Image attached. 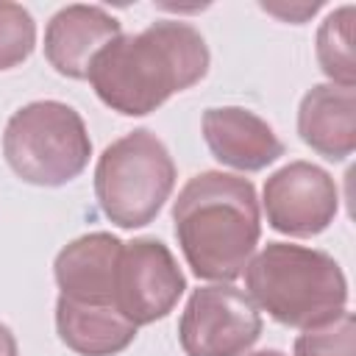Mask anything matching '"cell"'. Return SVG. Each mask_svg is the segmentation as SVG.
I'll use <instances>...</instances> for the list:
<instances>
[{
    "label": "cell",
    "mask_w": 356,
    "mask_h": 356,
    "mask_svg": "<svg viewBox=\"0 0 356 356\" xmlns=\"http://www.w3.org/2000/svg\"><path fill=\"white\" fill-rule=\"evenodd\" d=\"M353 6L331 11L317 31V61L331 83L353 86Z\"/></svg>",
    "instance_id": "obj_14"
},
{
    "label": "cell",
    "mask_w": 356,
    "mask_h": 356,
    "mask_svg": "<svg viewBox=\"0 0 356 356\" xmlns=\"http://www.w3.org/2000/svg\"><path fill=\"white\" fill-rule=\"evenodd\" d=\"M175 186V161L167 145L147 128L111 142L95 167L100 211L120 228L153 222Z\"/></svg>",
    "instance_id": "obj_5"
},
{
    "label": "cell",
    "mask_w": 356,
    "mask_h": 356,
    "mask_svg": "<svg viewBox=\"0 0 356 356\" xmlns=\"http://www.w3.org/2000/svg\"><path fill=\"white\" fill-rule=\"evenodd\" d=\"M245 286L256 306L289 328H314L345 312L348 281L334 256L267 242L245 267Z\"/></svg>",
    "instance_id": "obj_3"
},
{
    "label": "cell",
    "mask_w": 356,
    "mask_h": 356,
    "mask_svg": "<svg viewBox=\"0 0 356 356\" xmlns=\"http://www.w3.org/2000/svg\"><path fill=\"white\" fill-rule=\"evenodd\" d=\"M186 292V278L161 239L136 236L122 242L114 300L117 309L139 328L164 320Z\"/></svg>",
    "instance_id": "obj_7"
},
{
    "label": "cell",
    "mask_w": 356,
    "mask_h": 356,
    "mask_svg": "<svg viewBox=\"0 0 356 356\" xmlns=\"http://www.w3.org/2000/svg\"><path fill=\"white\" fill-rule=\"evenodd\" d=\"M3 156L17 178L33 186H64L92 156L83 117L61 100H33L17 108L3 134Z\"/></svg>",
    "instance_id": "obj_4"
},
{
    "label": "cell",
    "mask_w": 356,
    "mask_h": 356,
    "mask_svg": "<svg viewBox=\"0 0 356 356\" xmlns=\"http://www.w3.org/2000/svg\"><path fill=\"white\" fill-rule=\"evenodd\" d=\"M172 222L189 270L203 281L231 284L245 273L261 236L256 186L220 170L197 172L178 192Z\"/></svg>",
    "instance_id": "obj_2"
},
{
    "label": "cell",
    "mask_w": 356,
    "mask_h": 356,
    "mask_svg": "<svg viewBox=\"0 0 356 356\" xmlns=\"http://www.w3.org/2000/svg\"><path fill=\"white\" fill-rule=\"evenodd\" d=\"M36 47V22L19 3L0 0V72L19 67Z\"/></svg>",
    "instance_id": "obj_15"
},
{
    "label": "cell",
    "mask_w": 356,
    "mask_h": 356,
    "mask_svg": "<svg viewBox=\"0 0 356 356\" xmlns=\"http://www.w3.org/2000/svg\"><path fill=\"white\" fill-rule=\"evenodd\" d=\"M0 356H17V339L8 325L0 323Z\"/></svg>",
    "instance_id": "obj_17"
},
{
    "label": "cell",
    "mask_w": 356,
    "mask_h": 356,
    "mask_svg": "<svg viewBox=\"0 0 356 356\" xmlns=\"http://www.w3.org/2000/svg\"><path fill=\"white\" fill-rule=\"evenodd\" d=\"M259 337V306L231 284L197 286L178 320V342L186 356H245Z\"/></svg>",
    "instance_id": "obj_6"
},
{
    "label": "cell",
    "mask_w": 356,
    "mask_h": 356,
    "mask_svg": "<svg viewBox=\"0 0 356 356\" xmlns=\"http://www.w3.org/2000/svg\"><path fill=\"white\" fill-rule=\"evenodd\" d=\"M261 206L273 231L306 239L323 234L334 222L339 192L323 167L289 161L264 181Z\"/></svg>",
    "instance_id": "obj_8"
},
{
    "label": "cell",
    "mask_w": 356,
    "mask_h": 356,
    "mask_svg": "<svg viewBox=\"0 0 356 356\" xmlns=\"http://www.w3.org/2000/svg\"><path fill=\"white\" fill-rule=\"evenodd\" d=\"M58 339L78 356H117L136 339V325L117 306L56 300Z\"/></svg>",
    "instance_id": "obj_13"
},
{
    "label": "cell",
    "mask_w": 356,
    "mask_h": 356,
    "mask_svg": "<svg viewBox=\"0 0 356 356\" xmlns=\"http://www.w3.org/2000/svg\"><path fill=\"white\" fill-rule=\"evenodd\" d=\"M209 47L197 28L159 19L139 33H120L89 67L95 95L122 117H145L175 92L200 83L209 72Z\"/></svg>",
    "instance_id": "obj_1"
},
{
    "label": "cell",
    "mask_w": 356,
    "mask_h": 356,
    "mask_svg": "<svg viewBox=\"0 0 356 356\" xmlns=\"http://www.w3.org/2000/svg\"><path fill=\"white\" fill-rule=\"evenodd\" d=\"M295 356H356V320L350 312L306 328L295 339Z\"/></svg>",
    "instance_id": "obj_16"
},
{
    "label": "cell",
    "mask_w": 356,
    "mask_h": 356,
    "mask_svg": "<svg viewBox=\"0 0 356 356\" xmlns=\"http://www.w3.org/2000/svg\"><path fill=\"white\" fill-rule=\"evenodd\" d=\"M300 139L328 161H342L356 147V89L339 83L312 86L298 108Z\"/></svg>",
    "instance_id": "obj_12"
},
{
    "label": "cell",
    "mask_w": 356,
    "mask_h": 356,
    "mask_svg": "<svg viewBox=\"0 0 356 356\" xmlns=\"http://www.w3.org/2000/svg\"><path fill=\"white\" fill-rule=\"evenodd\" d=\"M248 356H286V353H281L275 348H267V350H256V353H248Z\"/></svg>",
    "instance_id": "obj_18"
},
{
    "label": "cell",
    "mask_w": 356,
    "mask_h": 356,
    "mask_svg": "<svg viewBox=\"0 0 356 356\" xmlns=\"http://www.w3.org/2000/svg\"><path fill=\"white\" fill-rule=\"evenodd\" d=\"M122 253V239L108 231H95L64 245L53 261V275L58 284V295L95 303V306H117L114 300V278Z\"/></svg>",
    "instance_id": "obj_10"
},
{
    "label": "cell",
    "mask_w": 356,
    "mask_h": 356,
    "mask_svg": "<svg viewBox=\"0 0 356 356\" xmlns=\"http://www.w3.org/2000/svg\"><path fill=\"white\" fill-rule=\"evenodd\" d=\"M120 33V19L106 8L72 3L50 17L44 28V58L58 75L86 78L92 58Z\"/></svg>",
    "instance_id": "obj_9"
},
{
    "label": "cell",
    "mask_w": 356,
    "mask_h": 356,
    "mask_svg": "<svg viewBox=\"0 0 356 356\" xmlns=\"http://www.w3.org/2000/svg\"><path fill=\"white\" fill-rule=\"evenodd\" d=\"M203 139L211 156L239 172H259L284 156V142L267 120L242 106H217L203 111Z\"/></svg>",
    "instance_id": "obj_11"
}]
</instances>
